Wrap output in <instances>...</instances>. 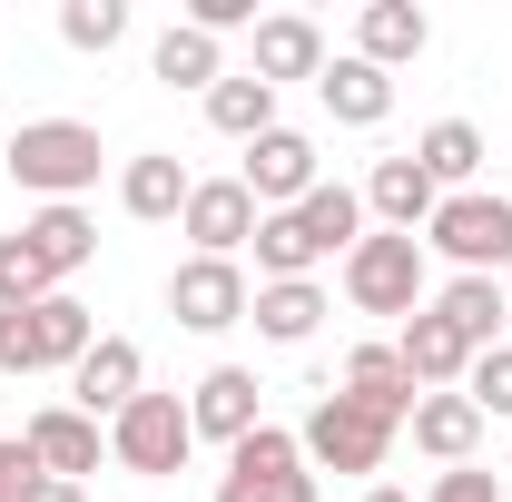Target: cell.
I'll list each match as a JSON object with an SVG mask.
<instances>
[{
	"mask_svg": "<svg viewBox=\"0 0 512 502\" xmlns=\"http://www.w3.org/2000/svg\"><path fill=\"white\" fill-rule=\"evenodd\" d=\"M0 158H10V188H30L40 207H79V188H99V168H109L89 119H20Z\"/></svg>",
	"mask_w": 512,
	"mask_h": 502,
	"instance_id": "6da1fadb",
	"label": "cell"
},
{
	"mask_svg": "<svg viewBox=\"0 0 512 502\" xmlns=\"http://www.w3.org/2000/svg\"><path fill=\"white\" fill-rule=\"evenodd\" d=\"M335 286H345L355 315H414V306H434V256H424V237L365 227V237L345 247V266H335Z\"/></svg>",
	"mask_w": 512,
	"mask_h": 502,
	"instance_id": "7a4b0ae2",
	"label": "cell"
},
{
	"mask_svg": "<svg viewBox=\"0 0 512 502\" xmlns=\"http://www.w3.org/2000/svg\"><path fill=\"white\" fill-rule=\"evenodd\" d=\"M394 434H404L394 414H375V404H355V394H335V384L316 394V414L296 424V443H306V463H316V473H355V483H375V473H384V453H394Z\"/></svg>",
	"mask_w": 512,
	"mask_h": 502,
	"instance_id": "3957f363",
	"label": "cell"
},
{
	"mask_svg": "<svg viewBox=\"0 0 512 502\" xmlns=\"http://www.w3.org/2000/svg\"><path fill=\"white\" fill-rule=\"evenodd\" d=\"M424 256H444L453 276H503V266H512V197L503 188L444 197L434 227H424Z\"/></svg>",
	"mask_w": 512,
	"mask_h": 502,
	"instance_id": "277c9868",
	"label": "cell"
},
{
	"mask_svg": "<svg viewBox=\"0 0 512 502\" xmlns=\"http://www.w3.org/2000/svg\"><path fill=\"white\" fill-rule=\"evenodd\" d=\"M188 453H197L188 394H138L119 424H109V463H119V473H138V483H168Z\"/></svg>",
	"mask_w": 512,
	"mask_h": 502,
	"instance_id": "5b68a950",
	"label": "cell"
},
{
	"mask_svg": "<svg viewBox=\"0 0 512 502\" xmlns=\"http://www.w3.org/2000/svg\"><path fill=\"white\" fill-rule=\"evenodd\" d=\"M217 502H316V463H306V443L286 434V424H256V434L227 453Z\"/></svg>",
	"mask_w": 512,
	"mask_h": 502,
	"instance_id": "8992f818",
	"label": "cell"
},
{
	"mask_svg": "<svg viewBox=\"0 0 512 502\" xmlns=\"http://www.w3.org/2000/svg\"><path fill=\"white\" fill-rule=\"evenodd\" d=\"M256 286L237 256H178V276H168V315L188 325V335H227V325H247Z\"/></svg>",
	"mask_w": 512,
	"mask_h": 502,
	"instance_id": "52a82bcc",
	"label": "cell"
},
{
	"mask_svg": "<svg viewBox=\"0 0 512 502\" xmlns=\"http://www.w3.org/2000/svg\"><path fill=\"white\" fill-rule=\"evenodd\" d=\"M237 188L256 197V217H276V207H306V197L325 188V168H316V138L276 119V128H266V138L247 148V168H237Z\"/></svg>",
	"mask_w": 512,
	"mask_h": 502,
	"instance_id": "ba28073f",
	"label": "cell"
},
{
	"mask_svg": "<svg viewBox=\"0 0 512 502\" xmlns=\"http://www.w3.org/2000/svg\"><path fill=\"white\" fill-rule=\"evenodd\" d=\"M138 394H148V355H138L128 335H99V345L69 365V404H79L89 424H119Z\"/></svg>",
	"mask_w": 512,
	"mask_h": 502,
	"instance_id": "9c48e42d",
	"label": "cell"
},
{
	"mask_svg": "<svg viewBox=\"0 0 512 502\" xmlns=\"http://www.w3.org/2000/svg\"><path fill=\"white\" fill-rule=\"evenodd\" d=\"M20 256H30V276L50 296H69V276L99 256V217L89 207H40V217H20Z\"/></svg>",
	"mask_w": 512,
	"mask_h": 502,
	"instance_id": "30bf717a",
	"label": "cell"
},
{
	"mask_svg": "<svg viewBox=\"0 0 512 502\" xmlns=\"http://www.w3.org/2000/svg\"><path fill=\"white\" fill-rule=\"evenodd\" d=\"M188 424H197V443H227V453H237V443L266 424L256 375H247V365H207V375L188 384Z\"/></svg>",
	"mask_w": 512,
	"mask_h": 502,
	"instance_id": "8fae6325",
	"label": "cell"
},
{
	"mask_svg": "<svg viewBox=\"0 0 512 502\" xmlns=\"http://www.w3.org/2000/svg\"><path fill=\"white\" fill-rule=\"evenodd\" d=\"M355 197H365V227H384V237H424L434 207H444V188L414 168V148H404V158H375V178H365Z\"/></svg>",
	"mask_w": 512,
	"mask_h": 502,
	"instance_id": "7c38bea8",
	"label": "cell"
},
{
	"mask_svg": "<svg viewBox=\"0 0 512 502\" xmlns=\"http://www.w3.org/2000/svg\"><path fill=\"white\" fill-rule=\"evenodd\" d=\"M178 237H188L197 256H247V237H256V197L237 188V178H197L188 207H178Z\"/></svg>",
	"mask_w": 512,
	"mask_h": 502,
	"instance_id": "4fadbf2b",
	"label": "cell"
},
{
	"mask_svg": "<svg viewBox=\"0 0 512 502\" xmlns=\"http://www.w3.org/2000/svg\"><path fill=\"white\" fill-rule=\"evenodd\" d=\"M20 443H30V463H40V473L89 483V473H99V453H109V424H89L79 404H50V414H30V424H20Z\"/></svg>",
	"mask_w": 512,
	"mask_h": 502,
	"instance_id": "5bb4252c",
	"label": "cell"
},
{
	"mask_svg": "<svg viewBox=\"0 0 512 502\" xmlns=\"http://www.w3.org/2000/svg\"><path fill=\"white\" fill-rule=\"evenodd\" d=\"M247 40H256L247 69L266 79V89H286V79H325V30L306 20V10H266Z\"/></svg>",
	"mask_w": 512,
	"mask_h": 502,
	"instance_id": "9a60e30c",
	"label": "cell"
},
{
	"mask_svg": "<svg viewBox=\"0 0 512 502\" xmlns=\"http://www.w3.org/2000/svg\"><path fill=\"white\" fill-rule=\"evenodd\" d=\"M394 355H404V375L424 384V394H453V384L473 375V345H463V335H453V325H444L434 306H414V315H404Z\"/></svg>",
	"mask_w": 512,
	"mask_h": 502,
	"instance_id": "2e32d148",
	"label": "cell"
},
{
	"mask_svg": "<svg viewBox=\"0 0 512 502\" xmlns=\"http://www.w3.org/2000/svg\"><path fill=\"white\" fill-rule=\"evenodd\" d=\"M404 434H414V453H424V463H473V453H483V414H473V394H463V384H453V394H424V404H414V414H404Z\"/></svg>",
	"mask_w": 512,
	"mask_h": 502,
	"instance_id": "e0dca14e",
	"label": "cell"
},
{
	"mask_svg": "<svg viewBox=\"0 0 512 502\" xmlns=\"http://www.w3.org/2000/svg\"><path fill=\"white\" fill-rule=\"evenodd\" d=\"M316 99H325V119L335 128H384L394 119V69H375V60H325V79H316Z\"/></svg>",
	"mask_w": 512,
	"mask_h": 502,
	"instance_id": "ac0fdd59",
	"label": "cell"
},
{
	"mask_svg": "<svg viewBox=\"0 0 512 502\" xmlns=\"http://www.w3.org/2000/svg\"><path fill=\"white\" fill-rule=\"evenodd\" d=\"M188 188H197V178L168 158V148H138V158H119V207L138 217V227H168V217L188 207Z\"/></svg>",
	"mask_w": 512,
	"mask_h": 502,
	"instance_id": "d6986e66",
	"label": "cell"
},
{
	"mask_svg": "<svg viewBox=\"0 0 512 502\" xmlns=\"http://www.w3.org/2000/svg\"><path fill=\"white\" fill-rule=\"evenodd\" d=\"M424 40H434V20H424L414 0H365V10H355V60H375V69L424 60Z\"/></svg>",
	"mask_w": 512,
	"mask_h": 502,
	"instance_id": "ffe728a7",
	"label": "cell"
},
{
	"mask_svg": "<svg viewBox=\"0 0 512 502\" xmlns=\"http://www.w3.org/2000/svg\"><path fill=\"white\" fill-rule=\"evenodd\" d=\"M483 158H493V148H483V128H473V119H434L424 138H414V168H424L444 197L483 188Z\"/></svg>",
	"mask_w": 512,
	"mask_h": 502,
	"instance_id": "44dd1931",
	"label": "cell"
},
{
	"mask_svg": "<svg viewBox=\"0 0 512 502\" xmlns=\"http://www.w3.org/2000/svg\"><path fill=\"white\" fill-rule=\"evenodd\" d=\"M89 345H99V325H89L79 296H40L30 306V375H69Z\"/></svg>",
	"mask_w": 512,
	"mask_h": 502,
	"instance_id": "7402d4cb",
	"label": "cell"
},
{
	"mask_svg": "<svg viewBox=\"0 0 512 502\" xmlns=\"http://www.w3.org/2000/svg\"><path fill=\"white\" fill-rule=\"evenodd\" d=\"M434 315H444L453 335L483 355V345H503V315H512V296H503V276H444L434 286Z\"/></svg>",
	"mask_w": 512,
	"mask_h": 502,
	"instance_id": "603a6c76",
	"label": "cell"
},
{
	"mask_svg": "<svg viewBox=\"0 0 512 502\" xmlns=\"http://www.w3.org/2000/svg\"><path fill=\"white\" fill-rule=\"evenodd\" d=\"M335 394L375 404V414H394V424H404V414L424 404V384L404 375V355H394V345H355V355H345V384H335Z\"/></svg>",
	"mask_w": 512,
	"mask_h": 502,
	"instance_id": "cb8c5ba5",
	"label": "cell"
},
{
	"mask_svg": "<svg viewBox=\"0 0 512 502\" xmlns=\"http://www.w3.org/2000/svg\"><path fill=\"white\" fill-rule=\"evenodd\" d=\"M325 315H335V306H325V286H316V276H296V286H256L247 325L266 335V345H306Z\"/></svg>",
	"mask_w": 512,
	"mask_h": 502,
	"instance_id": "d4e9b609",
	"label": "cell"
},
{
	"mask_svg": "<svg viewBox=\"0 0 512 502\" xmlns=\"http://www.w3.org/2000/svg\"><path fill=\"white\" fill-rule=\"evenodd\" d=\"M207 128H217V138H237V148H256V138L276 128V89H266L256 69H227V79L207 89Z\"/></svg>",
	"mask_w": 512,
	"mask_h": 502,
	"instance_id": "484cf974",
	"label": "cell"
},
{
	"mask_svg": "<svg viewBox=\"0 0 512 502\" xmlns=\"http://www.w3.org/2000/svg\"><path fill=\"white\" fill-rule=\"evenodd\" d=\"M247 256H256V286H296V276H316V266H325V256L306 247V227H296V207H276V217H256Z\"/></svg>",
	"mask_w": 512,
	"mask_h": 502,
	"instance_id": "4316f807",
	"label": "cell"
},
{
	"mask_svg": "<svg viewBox=\"0 0 512 502\" xmlns=\"http://www.w3.org/2000/svg\"><path fill=\"white\" fill-rule=\"evenodd\" d=\"M296 227H306V247H316V256H335V266H345V247L365 237V197L325 178V188L306 197V207H296Z\"/></svg>",
	"mask_w": 512,
	"mask_h": 502,
	"instance_id": "83f0119b",
	"label": "cell"
},
{
	"mask_svg": "<svg viewBox=\"0 0 512 502\" xmlns=\"http://www.w3.org/2000/svg\"><path fill=\"white\" fill-rule=\"evenodd\" d=\"M148 69H158L168 89H197V99H207V89L227 79V60H217V40H207V30H188V20H178V30H158V50H148Z\"/></svg>",
	"mask_w": 512,
	"mask_h": 502,
	"instance_id": "f1b7e54d",
	"label": "cell"
},
{
	"mask_svg": "<svg viewBox=\"0 0 512 502\" xmlns=\"http://www.w3.org/2000/svg\"><path fill=\"white\" fill-rule=\"evenodd\" d=\"M60 40L69 50H119L128 40V0H60Z\"/></svg>",
	"mask_w": 512,
	"mask_h": 502,
	"instance_id": "f546056e",
	"label": "cell"
},
{
	"mask_svg": "<svg viewBox=\"0 0 512 502\" xmlns=\"http://www.w3.org/2000/svg\"><path fill=\"white\" fill-rule=\"evenodd\" d=\"M463 394H473V414H483V424H512V345H483V355H473V375H463Z\"/></svg>",
	"mask_w": 512,
	"mask_h": 502,
	"instance_id": "4dcf8cb0",
	"label": "cell"
},
{
	"mask_svg": "<svg viewBox=\"0 0 512 502\" xmlns=\"http://www.w3.org/2000/svg\"><path fill=\"white\" fill-rule=\"evenodd\" d=\"M424 502H503V483L483 473V463H453V473H434V493Z\"/></svg>",
	"mask_w": 512,
	"mask_h": 502,
	"instance_id": "1f68e13d",
	"label": "cell"
},
{
	"mask_svg": "<svg viewBox=\"0 0 512 502\" xmlns=\"http://www.w3.org/2000/svg\"><path fill=\"white\" fill-rule=\"evenodd\" d=\"M0 375H30V306L0 296Z\"/></svg>",
	"mask_w": 512,
	"mask_h": 502,
	"instance_id": "d6a6232c",
	"label": "cell"
},
{
	"mask_svg": "<svg viewBox=\"0 0 512 502\" xmlns=\"http://www.w3.org/2000/svg\"><path fill=\"white\" fill-rule=\"evenodd\" d=\"M188 30L227 40V30H256V0H188Z\"/></svg>",
	"mask_w": 512,
	"mask_h": 502,
	"instance_id": "836d02e7",
	"label": "cell"
},
{
	"mask_svg": "<svg viewBox=\"0 0 512 502\" xmlns=\"http://www.w3.org/2000/svg\"><path fill=\"white\" fill-rule=\"evenodd\" d=\"M40 463H30V443L20 434H0V502H20V483H30Z\"/></svg>",
	"mask_w": 512,
	"mask_h": 502,
	"instance_id": "e575fe53",
	"label": "cell"
},
{
	"mask_svg": "<svg viewBox=\"0 0 512 502\" xmlns=\"http://www.w3.org/2000/svg\"><path fill=\"white\" fill-rule=\"evenodd\" d=\"M20 502H89V483H60V473H30Z\"/></svg>",
	"mask_w": 512,
	"mask_h": 502,
	"instance_id": "d590c367",
	"label": "cell"
},
{
	"mask_svg": "<svg viewBox=\"0 0 512 502\" xmlns=\"http://www.w3.org/2000/svg\"><path fill=\"white\" fill-rule=\"evenodd\" d=\"M365 502H414V493H404V483H375V493H365Z\"/></svg>",
	"mask_w": 512,
	"mask_h": 502,
	"instance_id": "8d00e7d4",
	"label": "cell"
},
{
	"mask_svg": "<svg viewBox=\"0 0 512 502\" xmlns=\"http://www.w3.org/2000/svg\"><path fill=\"white\" fill-rule=\"evenodd\" d=\"M503 296H512V286H503ZM503 345H512V315H503Z\"/></svg>",
	"mask_w": 512,
	"mask_h": 502,
	"instance_id": "74e56055",
	"label": "cell"
},
{
	"mask_svg": "<svg viewBox=\"0 0 512 502\" xmlns=\"http://www.w3.org/2000/svg\"><path fill=\"white\" fill-rule=\"evenodd\" d=\"M503 197H512V188H503Z\"/></svg>",
	"mask_w": 512,
	"mask_h": 502,
	"instance_id": "f35d334b",
	"label": "cell"
}]
</instances>
